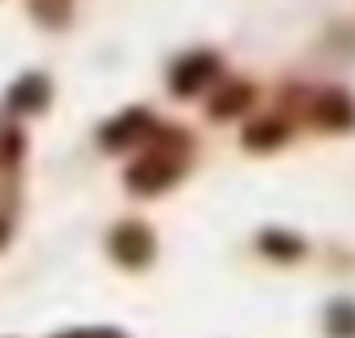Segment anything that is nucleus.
I'll use <instances>...</instances> for the list:
<instances>
[{
  "label": "nucleus",
  "instance_id": "12",
  "mask_svg": "<svg viewBox=\"0 0 355 338\" xmlns=\"http://www.w3.org/2000/svg\"><path fill=\"white\" fill-rule=\"evenodd\" d=\"M54 338H120L112 330H71V335H54Z\"/></svg>",
  "mask_w": 355,
  "mask_h": 338
},
{
  "label": "nucleus",
  "instance_id": "10",
  "mask_svg": "<svg viewBox=\"0 0 355 338\" xmlns=\"http://www.w3.org/2000/svg\"><path fill=\"white\" fill-rule=\"evenodd\" d=\"M327 335L331 338H355V305L352 301H335L327 310Z\"/></svg>",
  "mask_w": 355,
  "mask_h": 338
},
{
  "label": "nucleus",
  "instance_id": "4",
  "mask_svg": "<svg viewBox=\"0 0 355 338\" xmlns=\"http://www.w3.org/2000/svg\"><path fill=\"white\" fill-rule=\"evenodd\" d=\"M149 132H153V116H149L145 107H128V112H120L116 120H107V124L99 128V145L112 149V153H120V149L145 141Z\"/></svg>",
  "mask_w": 355,
  "mask_h": 338
},
{
  "label": "nucleus",
  "instance_id": "11",
  "mask_svg": "<svg viewBox=\"0 0 355 338\" xmlns=\"http://www.w3.org/2000/svg\"><path fill=\"white\" fill-rule=\"evenodd\" d=\"M21 157V132H4L0 136V161H17Z\"/></svg>",
  "mask_w": 355,
  "mask_h": 338
},
{
  "label": "nucleus",
  "instance_id": "3",
  "mask_svg": "<svg viewBox=\"0 0 355 338\" xmlns=\"http://www.w3.org/2000/svg\"><path fill=\"white\" fill-rule=\"evenodd\" d=\"M107 248L116 256V264H124V268H145L153 252H157V240H153V231L145 227V223H137V219H128V223H120L112 235H107Z\"/></svg>",
  "mask_w": 355,
  "mask_h": 338
},
{
  "label": "nucleus",
  "instance_id": "7",
  "mask_svg": "<svg viewBox=\"0 0 355 338\" xmlns=\"http://www.w3.org/2000/svg\"><path fill=\"white\" fill-rule=\"evenodd\" d=\"M257 99V91L252 83H240V79H232V83L219 87V95L211 99V120H232V116H240V112H248V103Z\"/></svg>",
  "mask_w": 355,
  "mask_h": 338
},
{
  "label": "nucleus",
  "instance_id": "5",
  "mask_svg": "<svg viewBox=\"0 0 355 338\" xmlns=\"http://www.w3.org/2000/svg\"><path fill=\"white\" fill-rule=\"evenodd\" d=\"M310 116H314V124L327 128V132H347V128H355V99L343 87H327V91H318V99L310 103Z\"/></svg>",
  "mask_w": 355,
  "mask_h": 338
},
{
  "label": "nucleus",
  "instance_id": "9",
  "mask_svg": "<svg viewBox=\"0 0 355 338\" xmlns=\"http://www.w3.org/2000/svg\"><path fill=\"white\" fill-rule=\"evenodd\" d=\"M257 244H261V252L272 256V260H297V256H302V240L289 235V231H265Z\"/></svg>",
  "mask_w": 355,
  "mask_h": 338
},
{
  "label": "nucleus",
  "instance_id": "6",
  "mask_svg": "<svg viewBox=\"0 0 355 338\" xmlns=\"http://www.w3.org/2000/svg\"><path fill=\"white\" fill-rule=\"evenodd\" d=\"M46 103H50V79L37 75V71L21 75L17 83L8 87V107H12L17 116H33V112H42Z\"/></svg>",
  "mask_w": 355,
  "mask_h": 338
},
{
  "label": "nucleus",
  "instance_id": "8",
  "mask_svg": "<svg viewBox=\"0 0 355 338\" xmlns=\"http://www.w3.org/2000/svg\"><path fill=\"white\" fill-rule=\"evenodd\" d=\"M285 136H289V124L285 120H252L248 128H244V149H252V153H268V149H277V145H285Z\"/></svg>",
  "mask_w": 355,
  "mask_h": 338
},
{
  "label": "nucleus",
  "instance_id": "1",
  "mask_svg": "<svg viewBox=\"0 0 355 338\" xmlns=\"http://www.w3.org/2000/svg\"><path fill=\"white\" fill-rule=\"evenodd\" d=\"M182 169H186V145H174V149L162 145V149H149L145 157H137L124 173V181L132 194H162L182 177Z\"/></svg>",
  "mask_w": 355,
  "mask_h": 338
},
{
  "label": "nucleus",
  "instance_id": "2",
  "mask_svg": "<svg viewBox=\"0 0 355 338\" xmlns=\"http://www.w3.org/2000/svg\"><path fill=\"white\" fill-rule=\"evenodd\" d=\"M219 75H223L219 54H215V50H194V54H186V58H178L174 62V71H170V91L186 99V95L207 91Z\"/></svg>",
  "mask_w": 355,
  "mask_h": 338
}]
</instances>
